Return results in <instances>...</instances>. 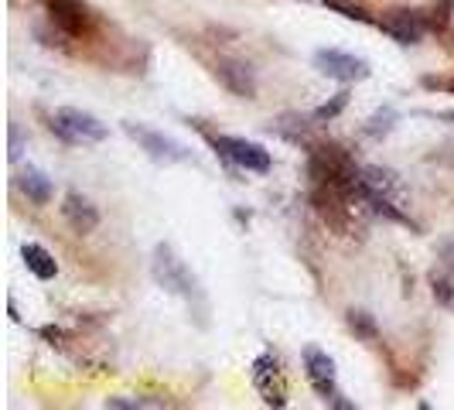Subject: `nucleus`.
I'll return each mask as SVG.
<instances>
[{
	"label": "nucleus",
	"mask_w": 454,
	"mask_h": 410,
	"mask_svg": "<svg viewBox=\"0 0 454 410\" xmlns=\"http://www.w3.org/2000/svg\"><path fill=\"white\" fill-rule=\"evenodd\" d=\"M48 127H51V134L59 137V140H66V144H99V140L110 137L106 123H99L96 116L82 114V110H55Z\"/></svg>",
	"instance_id": "obj_1"
},
{
	"label": "nucleus",
	"mask_w": 454,
	"mask_h": 410,
	"mask_svg": "<svg viewBox=\"0 0 454 410\" xmlns=\"http://www.w3.org/2000/svg\"><path fill=\"white\" fill-rule=\"evenodd\" d=\"M154 277H158L168 291L188 297V301H202L199 280L188 273V267L175 256L171 247H158V250H154Z\"/></svg>",
	"instance_id": "obj_2"
},
{
	"label": "nucleus",
	"mask_w": 454,
	"mask_h": 410,
	"mask_svg": "<svg viewBox=\"0 0 454 410\" xmlns=\"http://www.w3.org/2000/svg\"><path fill=\"white\" fill-rule=\"evenodd\" d=\"M208 144H212V147H215V151L229 161V164H236V168H243V171H256V175L270 171V154H267L260 144H253V140L208 134Z\"/></svg>",
	"instance_id": "obj_3"
},
{
	"label": "nucleus",
	"mask_w": 454,
	"mask_h": 410,
	"mask_svg": "<svg viewBox=\"0 0 454 410\" xmlns=\"http://www.w3.org/2000/svg\"><path fill=\"white\" fill-rule=\"evenodd\" d=\"M315 66H318V72L339 79V83H363V79H369V62L348 55V51H339V48L315 51Z\"/></svg>",
	"instance_id": "obj_4"
},
{
	"label": "nucleus",
	"mask_w": 454,
	"mask_h": 410,
	"mask_svg": "<svg viewBox=\"0 0 454 410\" xmlns=\"http://www.w3.org/2000/svg\"><path fill=\"white\" fill-rule=\"evenodd\" d=\"M123 130H127V134L140 144V151H147V158L160 161V164H175V161L192 158V154L184 151L178 140L158 134V130H147V127H140V123H123Z\"/></svg>",
	"instance_id": "obj_5"
},
{
	"label": "nucleus",
	"mask_w": 454,
	"mask_h": 410,
	"mask_svg": "<svg viewBox=\"0 0 454 410\" xmlns=\"http://www.w3.org/2000/svg\"><path fill=\"white\" fill-rule=\"evenodd\" d=\"M383 35H389L396 45H417L427 31V21L420 11H389L387 18L380 21Z\"/></svg>",
	"instance_id": "obj_6"
},
{
	"label": "nucleus",
	"mask_w": 454,
	"mask_h": 410,
	"mask_svg": "<svg viewBox=\"0 0 454 410\" xmlns=\"http://www.w3.org/2000/svg\"><path fill=\"white\" fill-rule=\"evenodd\" d=\"M253 383L260 390L263 404H270V407H284V404H287V397H284V380H280V363L273 359L270 352H263V356L253 363Z\"/></svg>",
	"instance_id": "obj_7"
},
{
	"label": "nucleus",
	"mask_w": 454,
	"mask_h": 410,
	"mask_svg": "<svg viewBox=\"0 0 454 410\" xmlns=\"http://www.w3.org/2000/svg\"><path fill=\"white\" fill-rule=\"evenodd\" d=\"M45 11L48 18L59 24L66 35H82L92 24L90 7L82 0H45Z\"/></svg>",
	"instance_id": "obj_8"
},
{
	"label": "nucleus",
	"mask_w": 454,
	"mask_h": 410,
	"mask_svg": "<svg viewBox=\"0 0 454 410\" xmlns=\"http://www.w3.org/2000/svg\"><path fill=\"white\" fill-rule=\"evenodd\" d=\"M304 369H308V380H311V387L318 390L325 400H332L339 390H335V363H332V356L328 352H321V349H304Z\"/></svg>",
	"instance_id": "obj_9"
},
{
	"label": "nucleus",
	"mask_w": 454,
	"mask_h": 410,
	"mask_svg": "<svg viewBox=\"0 0 454 410\" xmlns=\"http://www.w3.org/2000/svg\"><path fill=\"white\" fill-rule=\"evenodd\" d=\"M62 216H66V223L79 236H86L92 229L99 226V212H96V205L86 199V195H79V192H68L66 199H62Z\"/></svg>",
	"instance_id": "obj_10"
},
{
	"label": "nucleus",
	"mask_w": 454,
	"mask_h": 410,
	"mask_svg": "<svg viewBox=\"0 0 454 410\" xmlns=\"http://www.w3.org/2000/svg\"><path fill=\"white\" fill-rule=\"evenodd\" d=\"M215 75L223 79V86L229 92H236V96H243V99H253L256 96V79H253V68L247 62H232V59H223L219 68H215Z\"/></svg>",
	"instance_id": "obj_11"
},
{
	"label": "nucleus",
	"mask_w": 454,
	"mask_h": 410,
	"mask_svg": "<svg viewBox=\"0 0 454 410\" xmlns=\"http://www.w3.org/2000/svg\"><path fill=\"white\" fill-rule=\"evenodd\" d=\"M21 256H24V264H27V271L35 273L38 280H51V277L59 273V264H55V256H51L45 247H38V243H24Z\"/></svg>",
	"instance_id": "obj_12"
},
{
	"label": "nucleus",
	"mask_w": 454,
	"mask_h": 410,
	"mask_svg": "<svg viewBox=\"0 0 454 410\" xmlns=\"http://www.w3.org/2000/svg\"><path fill=\"white\" fill-rule=\"evenodd\" d=\"M18 185H21V192L35 205H45L51 199V182H48L45 171H38V168H24L21 175H18Z\"/></svg>",
	"instance_id": "obj_13"
},
{
	"label": "nucleus",
	"mask_w": 454,
	"mask_h": 410,
	"mask_svg": "<svg viewBox=\"0 0 454 410\" xmlns=\"http://www.w3.org/2000/svg\"><path fill=\"white\" fill-rule=\"evenodd\" d=\"M348 328L363 342H376V321H372V315H365V311H348Z\"/></svg>",
	"instance_id": "obj_14"
},
{
	"label": "nucleus",
	"mask_w": 454,
	"mask_h": 410,
	"mask_svg": "<svg viewBox=\"0 0 454 410\" xmlns=\"http://www.w3.org/2000/svg\"><path fill=\"white\" fill-rule=\"evenodd\" d=\"M431 288H434V297H437L441 304L454 308V273H434Z\"/></svg>",
	"instance_id": "obj_15"
},
{
	"label": "nucleus",
	"mask_w": 454,
	"mask_h": 410,
	"mask_svg": "<svg viewBox=\"0 0 454 410\" xmlns=\"http://www.w3.org/2000/svg\"><path fill=\"white\" fill-rule=\"evenodd\" d=\"M328 7L332 11H339L341 18H348V21H369V14H365L363 7H352V4H345V0H328Z\"/></svg>",
	"instance_id": "obj_16"
},
{
	"label": "nucleus",
	"mask_w": 454,
	"mask_h": 410,
	"mask_svg": "<svg viewBox=\"0 0 454 410\" xmlns=\"http://www.w3.org/2000/svg\"><path fill=\"white\" fill-rule=\"evenodd\" d=\"M345 103H348V92H339V96H335L332 103H325V106H321V110H318L315 116H318V120H332V116L339 114V110L345 106Z\"/></svg>",
	"instance_id": "obj_17"
},
{
	"label": "nucleus",
	"mask_w": 454,
	"mask_h": 410,
	"mask_svg": "<svg viewBox=\"0 0 454 410\" xmlns=\"http://www.w3.org/2000/svg\"><path fill=\"white\" fill-rule=\"evenodd\" d=\"M389 120H393V114H376L372 120H369V134H387L389 130Z\"/></svg>",
	"instance_id": "obj_18"
},
{
	"label": "nucleus",
	"mask_w": 454,
	"mask_h": 410,
	"mask_svg": "<svg viewBox=\"0 0 454 410\" xmlns=\"http://www.w3.org/2000/svg\"><path fill=\"white\" fill-rule=\"evenodd\" d=\"M24 154V140H21V130H18V123H11V161H18Z\"/></svg>",
	"instance_id": "obj_19"
},
{
	"label": "nucleus",
	"mask_w": 454,
	"mask_h": 410,
	"mask_svg": "<svg viewBox=\"0 0 454 410\" xmlns=\"http://www.w3.org/2000/svg\"><path fill=\"white\" fill-rule=\"evenodd\" d=\"M441 116H444V120H454V114H441Z\"/></svg>",
	"instance_id": "obj_20"
}]
</instances>
